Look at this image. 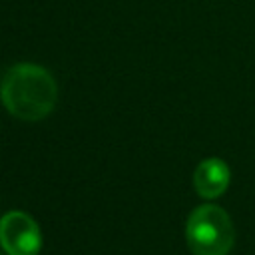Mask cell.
I'll use <instances>...</instances> for the list:
<instances>
[{
	"label": "cell",
	"instance_id": "1",
	"mask_svg": "<svg viewBox=\"0 0 255 255\" xmlns=\"http://www.w3.org/2000/svg\"><path fill=\"white\" fill-rule=\"evenodd\" d=\"M0 96L12 116L24 122H38L52 114L58 88L46 68L24 62L6 72Z\"/></svg>",
	"mask_w": 255,
	"mask_h": 255
},
{
	"label": "cell",
	"instance_id": "2",
	"mask_svg": "<svg viewBox=\"0 0 255 255\" xmlns=\"http://www.w3.org/2000/svg\"><path fill=\"white\" fill-rule=\"evenodd\" d=\"M185 239L193 255H227L235 241L231 217L219 205H199L187 217Z\"/></svg>",
	"mask_w": 255,
	"mask_h": 255
},
{
	"label": "cell",
	"instance_id": "3",
	"mask_svg": "<svg viewBox=\"0 0 255 255\" xmlns=\"http://www.w3.org/2000/svg\"><path fill=\"white\" fill-rule=\"evenodd\" d=\"M0 247L8 255H38L42 247L38 223L24 211H8L0 219Z\"/></svg>",
	"mask_w": 255,
	"mask_h": 255
},
{
	"label": "cell",
	"instance_id": "4",
	"mask_svg": "<svg viewBox=\"0 0 255 255\" xmlns=\"http://www.w3.org/2000/svg\"><path fill=\"white\" fill-rule=\"evenodd\" d=\"M193 185L195 191L205 197V199H215L219 197L227 185H229V167L217 159V157H209L203 159L193 173Z\"/></svg>",
	"mask_w": 255,
	"mask_h": 255
}]
</instances>
